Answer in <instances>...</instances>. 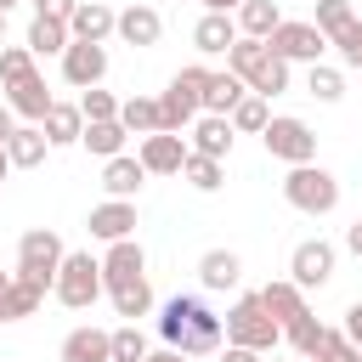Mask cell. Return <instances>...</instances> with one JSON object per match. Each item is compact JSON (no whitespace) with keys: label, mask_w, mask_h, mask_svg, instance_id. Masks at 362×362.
<instances>
[{"label":"cell","mask_w":362,"mask_h":362,"mask_svg":"<svg viewBox=\"0 0 362 362\" xmlns=\"http://www.w3.org/2000/svg\"><path fill=\"white\" fill-rule=\"evenodd\" d=\"M158 339L175 345V351H187V356H215L226 334H221V317H215L198 294H175V300H164V311H158Z\"/></svg>","instance_id":"cell-1"},{"label":"cell","mask_w":362,"mask_h":362,"mask_svg":"<svg viewBox=\"0 0 362 362\" xmlns=\"http://www.w3.org/2000/svg\"><path fill=\"white\" fill-rule=\"evenodd\" d=\"M226 68L255 90V96H277V90H288V62L266 45V40H249V34H238L232 45H226Z\"/></svg>","instance_id":"cell-2"},{"label":"cell","mask_w":362,"mask_h":362,"mask_svg":"<svg viewBox=\"0 0 362 362\" xmlns=\"http://www.w3.org/2000/svg\"><path fill=\"white\" fill-rule=\"evenodd\" d=\"M221 334H226V345H249V351H260V356L283 345V328H277V317L260 305V288L232 300V311L221 317Z\"/></svg>","instance_id":"cell-3"},{"label":"cell","mask_w":362,"mask_h":362,"mask_svg":"<svg viewBox=\"0 0 362 362\" xmlns=\"http://www.w3.org/2000/svg\"><path fill=\"white\" fill-rule=\"evenodd\" d=\"M51 294H57L68 311H90V305L107 294V288H102V260H96L90 249H68V255H62V266H57Z\"/></svg>","instance_id":"cell-4"},{"label":"cell","mask_w":362,"mask_h":362,"mask_svg":"<svg viewBox=\"0 0 362 362\" xmlns=\"http://www.w3.org/2000/svg\"><path fill=\"white\" fill-rule=\"evenodd\" d=\"M283 198H288L300 215H334V209H339V181H334V170H322L317 158H311V164H288Z\"/></svg>","instance_id":"cell-5"},{"label":"cell","mask_w":362,"mask_h":362,"mask_svg":"<svg viewBox=\"0 0 362 362\" xmlns=\"http://www.w3.org/2000/svg\"><path fill=\"white\" fill-rule=\"evenodd\" d=\"M204 85H209V68H204V62H187V68L164 85V96H158V124H164V130H187V124L204 113Z\"/></svg>","instance_id":"cell-6"},{"label":"cell","mask_w":362,"mask_h":362,"mask_svg":"<svg viewBox=\"0 0 362 362\" xmlns=\"http://www.w3.org/2000/svg\"><path fill=\"white\" fill-rule=\"evenodd\" d=\"M62 255H68V249H62V238H57L51 226H28V232L17 238V277H28V283H40V288L51 294Z\"/></svg>","instance_id":"cell-7"},{"label":"cell","mask_w":362,"mask_h":362,"mask_svg":"<svg viewBox=\"0 0 362 362\" xmlns=\"http://www.w3.org/2000/svg\"><path fill=\"white\" fill-rule=\"evenodd\" d=\"M260 141H266V153L277 164H311L317 158V130L305 119H294V113H272L266 130H260Z\"/></svg>","instance_id":"cell-8"},{"label":"cell","mask_w":362,"mask_h":362,"mask_svg":"<svg viewBox=\"0 0 362 362\" xmlns=\"http://www.w3.org/2000/svg\"><path fill=\"white\" fill-rule=\"evenodd\" d=\"M266 45H272L283 62H305V68H311V62H322V51H328V34H322L317 23H288V17H283V23L266 34Z\"/></svg>","instance_id":"cell-9"},{"label":"cell","mask_w":362,"mask_h":362,"mask_svg":"<svg viewBox=\"0 0 362 362\" xmlns=\"http://www.w3.org/2000/svg\"><path fill=\"white\" fill-rule=\"evenodd\" d=\"M334 260H339V249H334L328 238H305V243H294V255H288V283L322 288V283L334 277Z\"/></svg>","instance_id":"cell-10"},{"label":"cell","mask_w":362,"mask_h":362,"mask_svg":"<svg viewBox=\"0 0 362 362\" xmlns=\"http://www.w3.org/2000/svg\"><path fill=\"white\" fill-rule=\"evenodd\" d=\"M62 79H68L74 90H90V85H102V79H107V45L68 40V51H62Z\"/></svg>","instance_id":"cell-11"},{"label":"cell","mask_w":362,"mask_h":362,"mask_svg":"<svg viewBox=\"0 0 362 362\" xmlns=\"http://www.w3.org/2000/svg\"><path fill=\"white\" fill-rule=\"evenodd\" d=\"M187 153H192V147L181 141V130H153V136H141V147H136V158H141L147 175H181Z\"/></svg>","instance_id":"cell-12"},{"label":"cell","mask_w":362,"mask_h":362,"mask_svg":"<svg viewBox=\"0 0 362 362\" xmlns=\"http://www.w3.org/2000/svg\"><path fill=\"white\" fill-rule=\"evenodd\" d=\"M136 277H147V255H141V243H136V238L107 243V249H102V288H119V283H136Z\"/></svg>","instance_id":"cell-13"},{"label":"cell","mask_w":362,"mask_h":362,"mask_svg":"<svg viewBox=\"0 0 362 362\" xmlns=\"http://www.w3.org/2000/svg\"><path fill=\"white\" fill-rule=\"evenodd\" d=\"M51 102H57V96L45 90V74H40V68H34V74H23L17 85H6V107H11L23 124H40Z\"/></svg>","instance_id":"cell-14"},{"label":"cell","mask_w":362,"mask_h":362,"mask_svg":"<svg viewBox=\"0 0 362 362\" xmlns=\"http://www.w3.org/2000/svg\"><path fill=\"white\" fill-rule=\"evenodd\" d=\"M90 238L96 243H119V238H136V204L130 198H107V204H96L90 209Z\"/></svg>","instance_id":"cell-15"},{"label":"cell","mask_w":362,"mask_h":362,"mask_svg":"<svg viewBox=\"0 0 362 362\" xmlns=\"http://www.w3.org/2000/svg\"><path fill=\"white\" fill-rule=\"evenodd\" d=\"M232 136H238V130H232V119H226V113H198V119H192V141H187V147H192V153H204V158H226V153H232Z\"/></svg>","instance_id":"cell-16"},{"label":"cell","mask_w":362,"mask_h":362,"mask_svg":"<svg viewBox=\"0 0 362 362\" xmlns=\"http://www.w3.org/2000/svg\"><path fill=\"white\" fill-rule=\"evenodd\" d=\"M238 277H243V260H238V249H204V255H198V283H204L209 294H226V288H238Z\"/></svg>","instance_id":"cell-17"},{"label":"cell","mask_w":362,"mask_h":362,"mask_svg":"<svg viewBox=\"0 0 362 362\" xmlns=\"http://www.w3.org/2000/svg\"><path fill=\"white\" fill-rule=\"evenodd\" d=\"M62 362H113V334L107 328H68V339H62V351H57Z\"/></svg>","instance_id":"cell-18"},{"label":"cell","mask_w":362,"mask_h":362,"mask_svg":"<svg viewBox=\"0 0 362 362\" xmlns=\"http://www.w3.org/2000/svg\"><path fill=\"white\" fill-rule=\"evenodd\" d=\"M113 34H119L124 45H158V34H164V17H158L153 6H124V11L113 17Z\"/></svg>","instance_id":"cell-19"},{"label":"cell","mask_w":362,"mask_h":362,"mask_svg":"<svg viewBox=\"0 0 362 362\" xmlns=\"http://www.w3.org/2000/svg\"><path fill=\"white\" fill-rule=\"evenodd\" d=\"M232 40H238V17H232V11H204V17L192 23V45H198L204 57H226Z\"/></svg>","instance_id":"cell-20"},{"label":"cell","mask_w":362,"mask_h":362,"mask_svg":"<svg viewBox=\"0 0 362 362\" xmlns=\"http://www.w3.org/2000/svg\"><path fill=\"white\" fill-rule=\"evenodd\" d=\"M141 181H147V170H141L136 153H113V158H102V187H107V198H136Z\"/></svg>","instance_id":"cell-21"},{"label":"cell","mask_w":362,"mask_h":362,"mask_svg":"<svg viewBox=\"0 0 362 362\" xmlns=\"http://www.w3.org/2000/svg\"><path fill=\"white\" fill-rule=\"evenodd\" d=\"M260 305L277 317V328H288L294 317H305V311H311V305H305V288H300V283H288V277H272V283L260 288Z\"/></svg>","instance_id":"cell-22"},{"label":"cell","mask_w":362,"mask_h":362,"mask_svg":"<svg viewBox=\"0 0 362 362\" xmlns=\"http://www.w3.org/2000/svg\"><path fill=\"white\" fill-rule=\"evenodd\" d=\"M113 17H119L113 6H102V0H79V6H74V17H68V34H74V40L102 45V40L113 34Z\"/></svg>","instance_id":"cell-23"},{"label":"cell","mask_w":362,"mask_h":362,"mask_svg":"<svg viewBox=\"0 0 362 362\" xmlns=\"http://www.w3.org/2000/svg\"><path fill=\"white\" fill-rule=\"evenodd\" d=\"M40 130H45V141H51V147H79V130H85L79 102H51V107H45V119H40Z\"/></svg>","instance_id":"cell-24"},{"label":"cell","mask_w":362,"mask_h":362,"mask_svg":"<svg viewBox=\"0 0 362 362\" xmlns=\"http://www.w3.org/2000/svg\"><path fill=\"white\" fill-rule=\"evenodd\" d=\"M45 153H51V141H45L40 124H17V130L6 136V158H11V170H40Z\"/></svg>","instance_id":"cell-25"},{"label":"cell","mask_w":362,"mask_h":362,"mask_svg":"<svg viewBox=\"0 0 362 362\" xmlns=\"http://www.w3.org/2000/svg\"><path fill=\"white\" fill-rule=\"evenodd\" d=\"M124 124L119 119H85V130H79V147L85 153H96V158H113V153H124Z\"/></svg>","instance_id":"cell-26"},{"label":"cell","mask_w":362,"mask_h":362,"mask_svg":"<svg viewBox=\"0 0 362 362\" xmlns=\"http://www.w3.org/2000/svg\"><path fill=\"white\" fill-rule=\"evenodd\" d=\"M328 334H334V328H328V322H317L311 311H305V317H294V322L283 328V339H288V345H294V356H305V362H317V356H322Z\"/></svg>","instance_id":"cell-27"},{"label":"cell","mask_w":362,"mask_h":362,"mask_svg":"<svg viewBox=\"0 0 362 362\" xmlns=\"http://www.w3.org/2000/svg\"><path fill=\"white\" fill-rule=\"evenodd\" d=\"M68 40H74V34H68V23H57V17H34L23 45H28L34 57H62V51H68Z\"/></svg>","instance_id":"cell-28"},{"label":"cell","mask_w":362,"mask_h":362,"mask_svg":"<svg viewBox=\"0 0 362 362\" xmlns=\"http://www.w3.org/2000/svg\"><path fill=\"white\" fill-rule=\"evenodd\" d=\"M249 96V85L226 68V74H209V85H204V113H232L238 102Z\"/></svg>","instance_id":"cell-29"},{"label":"cell","mask_w":362,"mask_h":362,"mask_svg":"<svg viewBox=\"0 0 362 362\" xmlns=\"http://www.w3.org/2000/svg\"><path fill=\"white\" fill-rule=\"evenodd\" d=\"M238 34H249V40H266L277 23H283V11H277V0H243L238 11Z\"/></svg>","instance_id":"cell-30"},{"label":"cell","mask_w":362,"mask_h":362,"mask_svg":"<svg viewBox=\"0 0 362 362\" xmlns=\"http://www.w3.org/2000/svg\"><path fill=\"white\" fill-rule=\"evenodd\" d=\"M119 124H124L130 136L164 130V124H158V96H124V102H119Z\"/></svg>","instance_id":"cell-31"},{"label":"cell","mask_w":362,"mask_h":362,"mask_svg":"<svg viewBox=\"0 0 362 362\" xmlns=\"http://www.w3.org/2000/svg\"><path fill=\"white\" fill-rule=\"evenodd\" d=\"M181 175H187V187H192V192H221V181H226V158H204V153H187Z\"/></svg>","instance_id":"cell-32"},{"label":"cell","mask_w":362,"mask_h":362,"mask_svg":"<svg viewBox=\"0 0 362 362\" xmlns=\"http://www.w3.org/2000/svg\"><path fill=\"white\" fill-rule=\"evenodd\" d=\"M107 300H113V311H119L124 322H136V317H147V311H153V288H147V277L107 288Z\"/></svg>","instance_id":"cell-33"},{"label":"cell","mask_w":362,"mask_h":362,"mask_svg":"<svg viewBox=\"0 0 362 362\" xmlns=\"http://www.w3.org/2000/svg\"><path fill=\"white\" fill-rule=\"evenodd\" d=\"M40 305H45V288L11 272V300H6V322H23V317H34Z\"/></svg>","instance_id":"cell-34"},{"label":"cell","mask_w":362,"mask_h":362,"mask_svg":"<svg viewBox=\"0 0 362 362\" xmlns=\"http://www.w3.org/2000/svg\"><path fill=\"white\" fill-rule=\"evenodd\" d=\"M226 119H232V130H238V136H260V130H266V119H272V107H266V96H255V90H249Z\"/></svg>","instance_id":"cell-35"},{"label":"cell","mask_w":362,"mask_h":362,"mask_svg":"<svg viewBox=\"0 0 362 362\" xmlns=\"http://www.w3.org/2000/svg\"><path fill=\"white\" fill-rule=\"evenodd\" d=\"M305 96H317V102H339V96H345V74L328 68V62H311V74H305Z\"/></svg>","instance_id":"cell-36"},{"label":"cell","mask_w":362,"mask_h":362,"mask_svg":"<svg viewBox=\"0 0 362 362\" xmlns=\"http://www.w3.org/2000/svg\"><path fill=\"white\" fill-rule=\"evenodd\" d=\"M23 74H34V51L28 45H0V90L17 85Z\"/></svg>","instance_id":"cell-37"},{"label":"cell","mask_w":362,"mask_h":362,"mask_svg":"<svg viewBox=\"0 0 362 362\" xmlns=\"http://www.w3.org/2000/svg\"><path fill=\"white\" fill-rule=\"evenodd\" d=\"M141 356H147V334H141V322L113 328V362H141Z\"/></svg>","instance_id":"cell-38"},{"label":"cell","mask_w":362,"mask_h":362,"mask_svg":"<svg viewBox=\"0 0 362 362\" xmlns=\"http://www.w3.org/2000/svg\"><path fill=\"white\" fill-rule=\"evenodd\" d=\"M79 113L85 119H119V96L102 90V85H90V90H79Z\"/></svg>","instance_id":"cell-39"},{"label":"cell","mask_w":362,"mask_h":362,"mask_svg":"<svg viewBox=\"0 0 362 362\" xmlns=\"http://www.w3.org/2000/svg\"><path fill=\"white\" fill-rule=\"evenodd\" d=\"M322 34H339L345 23H356V11H351V0H317V17H311Z\"/></svg>","instance_id":"cell-40"},{"label":"cell","mask_w":362,"mask_h":362,"mask_svg":"<svg viewBox=\"0 0 362 362\" xmlns=\"http://www.w3.org/2000/svg\"><path fill=\"white\" fill-rule=\"evenodd\" d=\"M328 45L345 57V68H362V23H345L339 34H328Z\"/></svg>","instance_id":"cell-41"},{"label":"cell","mask_w":362,"mask_h":362,"mask_svg":"<svg viewBox=\"0 0 362 362\" xmlns=\"http://www.w3.org/2000/svg\"><path fill=\"white\" fill-rule=\"evenodd\" d=\"M317 362H362V351H356V345H351V339H345V334H339V328H334V334H328V345H322V356H317Z\"/></svg>","instance_id":"cell-42"},{"label":"cell","mask_w":362,"mask_h":362,"mask_svg":"<svg viewBox=\"0 0 362 362\" xmlns=\"http://www.w3.org/2000/svg\"><path fill=\"white\" fill-rule=\"evenodd\" d=\"M74 6H79V0H34V17H57V23H68Z\"/></svg>","instance_id":"cell-43"},{"label":"cell","mask_w":362,"mask_h":362,"mask_svg":"<svg viewBox=\"0 0 362 362\" xmlns=\"http://www.w3.org/2000/svg\"><path fill=\"white\" fill-rule=\"evenodd\" d=\"M215 362H260V351H249V345H221Z\"/></svg>","instance_id":"cell-44"},{"label":"cell","mask_w":362,"mask_h":362,"mask_svg":"<svg viewBox=\"0 0 362 362\" xmlns=\"http://www.w3.org/2000/svg\"><path fill=\"white\" fill-rule=\"evenodd\" d=\"M345 339H351V345L362 351V300H356V305L345 311Z\"/></svg>","instance_id":"cell-45"},{"label":"cell","mask_w":362,"mask_h":362,"mask_svg":"<svg viewBox=\"0 0 362 362\" xmlns=\"http://www.w3.org/2000/svg\"><path fill=\"white\" fill-rule=\"evenodd\" d=\"M141 362H192V356H187V351H175V345H164V351H147Z\"/></svg>","instance_id":"cell-46"},{"label":"cell","mask_w":362,"mask_h":362,"mask_svg":"<svg viewBox=\"0 0 362 362\" xmlns=\"http://www.w3.org/2000/svg\"><path fill=\"white\" fill-rule=\"evenodd\" d=\"M11 130H17V113L0 102V147H6V136H11Z\"/></svg>","instance_id":"cell-47"},{"label":"cell","mask_w":362,"mask_h":362,"mask_svg":"<svg viewBox=\"0 0 362 362\" xmlns=\"http://www.w3.org/2000/svg\"><path fill=\"white\" fill-rule=\"evenodd\" d=\"M345 249L362 260V221H356V226H345Z\"/></svg>","instance_id":"cell-48"},{"label":"cell","mask_w":362,"mask_h":362,"mask_svg":"<svg viewBox=\"0 0 362 362\" xmlns=\"http://www.w3.org/2000/svg\"><path fill=\"white\" fill-rule=\"evenodd\" d=\"M6 300H11V272H0V322H6Z\"/></svg>","instance_id":"cell-49"},{"label":"cell","mask_w":362,"mask_h":362,"mask_svg":"<svg viewBox=\"0 0 362 362\" xmlns=\"http://www.w3.org/2000/svg\"><path fill=\"white\" fill-rule=\"evenodd\" d=\"M243 0H204V11H238Z\"/></svg>","instance_id":"cell-50"},{"label":"cell","mask_w":362,"mask_h":362,"mask_svg":"<svg viewBox=\"0 0 362 362\" xmlns=\"http://www.w3.org/2000/svg\"><path fill=\"white\" fill-rule=\"evenodd\" d=\"M6 175H11V158H6V147H0V187H6Z\"/></svg>","instance_id":"cell-51"},{"label":"cell","mask_w":362,"mask_h":362,"mask_svg":"<svg viewBox=\"0 0 362 362\" xmlns=\"http://www.w3.org/2000/svg\"><path fill=\"white\" fill-rule=\"evenodd\" d=\"M0 45H6V11H0Z\"/></svg>","instance_id":"cell-52"},{"label":"cell","mask_w":362,"mask_h":362,"mask_svg":"<svg viewBox=\"0 0 362 362\" xmlns=\"http://www.w3.org/2000/svg\"><path fill=\"white\" fill-rule=\"evenodd\" d=\"M11 6H17V0H0V11H11Z\"/></svg>","instance_id":"cell-53"},{"label":"cell","mask_w":362,"mask_h":362,"mask_svg":"<svg viewBox=\"0 0 362 362\" xmlns=\"http://www.w3.org/2000/svg\"><path fill=\"white\" fill-rule=\"evenodd\" d=\"M272 362H277V356H272Z\"/></svg>","instance_id":"cell-54"}]
</instances>
